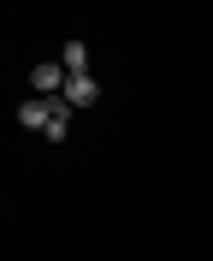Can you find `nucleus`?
<instances>
[{
	"label": "nucleus",
	"instance_id": "obj_4",
	"mask_svg": "<svg viewBox=\"0 0 213 261\" xmlns=\"http://www.w3.org/2000/svg\"><path fill=\"white\" fill-rule=\"evenodd\" d=\"M59 65H66V77H89V48L83 42H66L59 48Z\"/></svg>",
	"mask_w": 213,
	"mask_h": 261
},
{
	"label": "nucleus",
	"instance_id": "obj_1",
	"mask_svg": "<svg viewBox=\"0 0 213 261\" xmlns=\"http://www.w3.org/2000/svg\"><path fill=\"white\" fill-rule=\"evenodd\" d=\"M30 89H36L42 101H59V89H66V65H59V60H36Z\"/></svg>",
	"mask_w": 213,
	"mask_h": 261
},
{
	"label": "nucleus",
	"instance_id": "obj_2",
	"mask_svg": "<svg viewBox=\"0 0 213 261\" xmlns=\"http://www.w3.org/2000/svg\"><path fill=\"white\" fill-rule=\"evenodd\" d=\"M53 107H59V101H42V95H30L24 107H18V125H24V130H48Z\"/></svg>",
	"mask_w": 213,
	"mask_h": 261
},
{
	"label": "nucleus",
	"instance_id": "obj_5",
	"mask_svg": "<svg viewBox=\"0 0 213 261\" xmlns=\"http://www.w3.org/2000/svg\"><path fill=\"white\" fill-rule=\"evenodd\" d=\"M66 130H71V107H66V101H59V107H53V119H48V130H42V137H48V143H66Z\"/></svg>",
	"mask_w": 213,
	"mask_h": 261
},
{
	"label": "nucleus",
	"instance_id": "obj_3",
	"mask_svg": "<svg viewBox=\"0 0 213 261\" xmlns=\"http://www.w3.org/2000/svg\"><path fill=\"white\" fill-rule=\"evenodd\" d=\"M95 95H101L95 77H66V89H59V101H66V107H89Z\"/></svg>",
	"mask_w": 213,
	"mask_h": 261
}]
</instances>
